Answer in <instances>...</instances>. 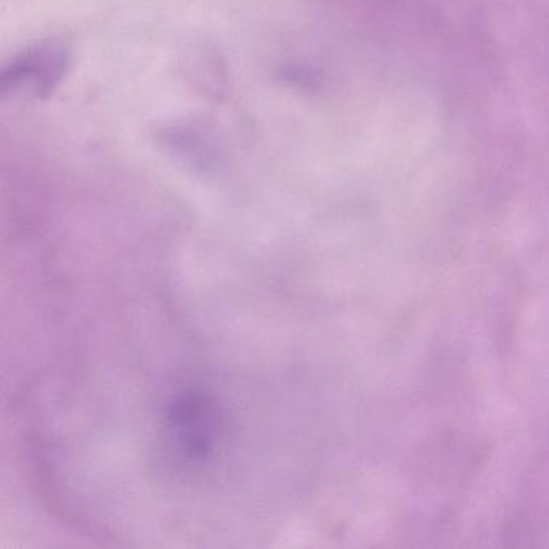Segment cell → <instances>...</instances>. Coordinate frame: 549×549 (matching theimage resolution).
<instances>
[{
    "label": "cell",
    "mask_w": 549,
    "mask_h": 549,
    "mask_svg": "<svg viewBox=\"0 0 549 549\" xmlns=\"http://www.w3.org/2000/svg\"><path fill=\"white\" fill-rule=\"evenodd\" d=\"M160 424L173 463L186 471H202L215 463L224 421L213 398L197 390H182L166 403Z\"/></svg>",
    "instance_id": "6da1fadb"
}]
</instances>
